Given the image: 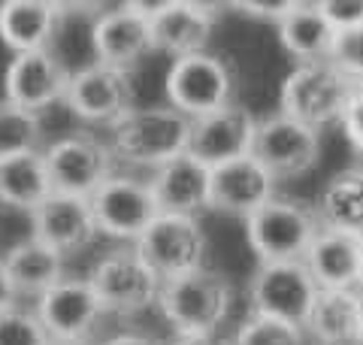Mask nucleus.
Returning a JSON list of instances; mask_svg holds the SVG:
<instances>
[{"label": "nucleus", "instance_id": "obj_25", "mask_svg": "<svg viewBox=\"0 0 363 345\" xmlns=\"http://www.w3.org/2000/svg\"><path fill=\"white\" fill-rule=\"evenodd\" d=\"M279 43L297 64H321L330 55L336 31L318 13V4H294V9L276 25Z\"/></svg>", "mask_w": 363, "mask_h": 345}, {"label": "nucleus", "instance_id": "obj_35", "mask_svg": "<svg viewBox=\"0 0 363 345\" xmlns=\"http://www.w3.org/2000/svg\"><path fill=\"white\" fill-rule=\"evenodd\" d=\"M13 306H18V294H16L13 279H9V273L4 267V255H0V312L13 309Z\"/></svg>", "mask_w": 363, "mask_h": 345}, {"label": "nucleus", "instance_id": "obj_24", "mask_svg": "<svg viewBox=\"0 0 363 345\" xmlns=\"http://www.w3.org/2000/svg\"><path fill=\"white\" fill-rule=\"evenodd\" d=\"M4 267L21 300V297H40L52 285H58L67 275V258L45 243H40L37 236H28V239H18L4 255Z\"/></svg>", "mask_w": 363, "mask_h": 345}, {"label": "nucleus", "instance_id": "obj_12", "mask_svg": "<svg viewBox=\"0 0 363 345\" xmlns=\"http://www.w3.org/2000/svg\"><path fill=\"white\" fill-rule=\"evenodd\" d=\"M64 103L88 124H118L124 115L136 106L133 73L118 67L91 61L82 70H76L67 85Z\"/></svg>", "mask_w": 363, "mask_h": 345}, {"label": "nucleus", "instance_id": "obj_19", "mask_svg": "<svg viewBox=\"0 0 363 345\" xmlns=\"http://www.w3.org/2000/svg\"><path fill=\"white\" fill-rule=\"evenodd\" d=\"M303 263L321 291L360 288L363 279V236L354 230L321 227L306 248Z\"/></svg>", "mask_w": 363, "mask_h": 345}, {"label": "nucleus", "instance_id": "obj_27", "mask_svg": "<svg viewBox=\"0 0 363 345\" xmlns=\"http://www.w3.org/2000/svg\"><path fill=\"white\" fill-rule=\"evenodd\" d=\"M315 215L321 227L336 230H354L360 234L363 227V172L360 167H348L342 172L330 176V182L318 194Z\"/></svg>", "mask_w": 363, "mask_h": 345}, {"label": "nucleus", "instance_id": "obj_21", "mask_svg": "<svg viewBox=\"0 0 363 345\" xmlns=\"http://www.w3.org/2000/svg\"><path fill=\"white\" fill-rule=\"evenodd\" d=\"M91 49H94V61L133 73V67L149 52H155L152 25L121 4L97 16L91 28Z\"/></svg>", "mask_w": 363, "mask_h": 345}, {"label": "nucleus", "instance_id": "obj_3", "mask_svg": "<svg viewBox=\"0 0 363 345\" xmlns=\"http://www.w3.org/2000/svg\"><path fill=\"white\" fill-rule=\"evenodd\" d=\"M167 106H173L185 119H203L236 103L240 73L236 64L224 52H197L188 58H176L167 70Z\"/></svg>", "mask_w": 363, "mask_h": 345}, {"label": "nucleus", "instance_id": "obj_22", "mask_svg": "<svg viewBox=\"0 0 363 345\" xmlns=\"http://www.w3.org/2000/svg\"><path fill=\"white\" fill-rule=\"evenodd\" d=\"M64 4L55 0H4L0 4V40L16 55L49 49L64 21Z\"/></svg>", "mask_w": 363, "mask_h": 345}, {"label": "nucleus", "instance_id": "obj_10", "mask_svg": "<svg viewBox=\"0 0 363 345\" xmlns=\"http://www.w3.org/2000/svg\"><path fill=\"white\" fill-rule=\"evenodd\" d=\"M88 203L97 221V234L128 246H133L145 234V227L161 215L149 182L136 176H121V172H112L88 197Z\"/></svg>", "mask_w": 363, "mask_h": 345}, {"label": "nucleus", "instance_id": "obj_28", "mask_svg": "<svg viewBox=\"0 0 363 345\" xmlns=\"http://www.w3.org/2000/svg\"><path fill=\"white\" fill-rule=\"evenodd\" d=\"M43 148H45L43 115L21 109L9 100H0V160L25 152H43Z\"/></svg>", "mask_w": 363, "mask_h": 345}, {"label": "nucleus", "instance_id": "obj_8", "mask_svg": "<svg viewBox=\"0 0 363 345\" xmlns=\"http://www.w3.org/2000/svg\"><path fill=\"white\" fill-rule=\"evenodd\" d=\"M88 282L104 303L106 315H140L152 309L161 291V275L140 258L133 246H124L104 255L91 270Z\"/></svg>", "mask_w": 363, "mask_h": 345}, {"label": "nucleus", "instance_id": "obj_29", "mask_svg": "<svg viewBox=\"0 0 363 345\" xmlns=\"http://www.w3.org/2000/svg\"><path fill=\"white\" fill-rule=\"evenodd\" d=\"M230 345H306V333L297 324L248 312V318L233 333Z\"/></svg>", "mask_w": 363, "mask_h": 345}, {"label": "nucleus", "instance_id": "obj_13", "mask_svg": "<svg viewBox=\"0 0 363 345\" xmlns=\"http://www.w3.org/2000/svg\"><path fill=\"white\" fill-rule=\"evenodd\" d=\"M33 312L49 333V339L61 342H91L100 321L106 318L94 285L88 279H70V275H64L58 285L40 294Z\"/></svg>", "mask_w": 363, "mask_h": 345}, {"label": "nucleus", "instance_id": "obj_7", "mask_svg": "<svg viewBox=\"0 0 363 345\" xmlns=\"http://www.w3.org/2000/svg\"><path fill=\"white\" fill-rule=\"evenodd\" d=\"M45 167H49L52 191L70 194V197H91L104 182L116 172V155L109 143L94 133L76 131L55 140L43 148Z\"/></svg>", "mask_w": 363, "mask_h": 345}, {"label": "nucleus", "instance_id": "obj_38", "mask_svg": "<svg viewBox=\"0 0 363 345\" xmlns=\"http://www.w3.org/2000/svg\"><path fill=\"white\" fill-rule=\"evenodd\" d=\"M49 345H94V342H61V339H52Z\"/></svg>", "mask_w": 363, "mask_h": 345}, {"label": "nucleus", "instance_id": "obj_4", "mask_svg": "<svg viewBox=\"0 0 363 345\" xmlns=\"http://www.w3.org/2000/svg\"><path fill=\"white\" fill-rule=\"evenodd\" d=\"M242 224L248 248L257 255V263L303 261L306 248L312 246L315 234L321 230L312 203L297 197H281V194H276L260 209H255Z\"/></svg>", "mask_w": 363, "mask_h": 345}, {"label": "nucleus", "instance_id": "obj_30", "mask_svg": "<svg viewBox=\"0 0 363 345\" xmlns=\"http://www.w3.org/2000/svg\"><path fill=\"white\" fill-rule=\"evenodd\" d=\"M49 333L33 309L13 306L0 312V345H49Z\"/></svg>", "mask_w": 363, "mask_h": 345}, {"label": "nucleus", "instance_id": "obj_31", "mask_svg": "<svg viewBox=\"0 0 363 345\" xmlns=\"http://www.w3.org/2000/svg\"><path fill=\"white\" fill-rule=\"evenodd\" d=\"M327 64L339 70L345 79L363 82V31H342L336 33V40L327 55Z\"/></svg>", "mask_w": 363, "mask_h": 345}, {"label": "nucleus", "instance_id": "obj_32", "mask_svg": "<svg viewBox=\"0 0 363 345\" xmlns=\"http://www.w3.org/2000/svg\"><path fill=\"white\" fill-rule=\"evenodd\" d=\"M318 13L336 33L342 31H363V4L360 0H315Z\"/></svg>", "mask_w": 363, "mask_h": 345}, {"label": "nucleus", "instance_id": "obj_5", "mask_svg": "<svg viewBox=\"0 0 363 345\" xmlns=\"http://www.w3.org/2000/svg\"><path fill=\"white\" fill-rule=\"evenodd\" d=\"M363 82L345 79L339 70H333L327 61L321 64H297L281 79L279 91V112L288 119H297L309 128L324 131L327 124L339 119V112L348 103Z\"/></svg>", "mask_w": 363, "mask_h": 345}, {"label": "nucleus", "instance_id": "obj_18", "mask_svg": "<svg viewBox=\"0 0 363 345\" xmlns=\"http://www.w3.org/2000/svg\"><path fill=\"white\" fill-rule=\"evenodd\" d=\"M30 236L55 248L58 255L70 258L76 251L88 248L97 234V221L85 197H70V194L52 191L37 209L30 212Z\"/></svg>", "mask_w": 363, "mask_h": 345}, {"label": "nucleus", "instance_id": "obj_9", "mask_svg": "<svg viewBox=\"0 0 363 345\" xmlns=\"http://www.w3.org/2000/svg\"><path fill=\"white\" fill-rule=\"evenodd\" d=\"M133 248L140 258L161 275V282L176 279L182 273H191L197 267H206L209 255V236L203 230L200 218L185 215H157L145 227V234L136 239Z\"/></svg>", "mask_w": 363, "mask_h": 345}, {"label": "nucleus", "instance_id": "obj_20", "mask_svg": "<svg viewBox=\"0 0 363 345\" xmlns=\"http://www.w3.org/2000/svg\"><path fill=\"white\" fill-rule=\"evenodd\" d=\"M209 179H212V170L194 155L185 152L161 164L157 170H152L149 188L155 194L157 209L164 215L200 218L209 209Z\"/></svg>", "mask_w": 363, "mask_h": 345}, {"label": "nucleus", "instance_id": "obj_6", "mask_svg": "<svg viewBox=\"0 0 363 345\" xmlns=\"http://www.w3.org/2000/svg\"><path fill=\"white\" fill-rule=\"evenodd\" d=\"M321 294L303 261H267L248 279V303L255 315L279 318L303 327Z\"/></svg>", "mask_w": 363, "mask_h": 345}, {"label": "nucleus", "instance_id": "obj_14", "mask_svg": "<svg viewBox=\"0 0 363 345\" xmlns=\"http://www.w3.org/2000/svg\"><path fill=\"white\" fill-rule=\"evenodd\" d=\"M255 128H257V115L236 100L218 112H209L203 119L191 121L188 155L203 160L209 170L242 155H252Z\"/></svg>", "mask_w": 363, "mask_h": 345}, {"label": "nucleus", "instance_id": "obj_37", "mask_svg": "<svg viewBox=\"0 0 363 345\" xmlns=\"http://www.w3.org/2000/svg\"><path fill=\"white\" fill-rule=\"evenodd\" d=\"M173 345H230V339L218 336V333H209V336H176Z\"/></svg>", "mask_w": 363, "mask_h": 345}, {"label": "nucleus", "instance_id": "obj_23", "mask_svg": "<svg viewBox=\"0 0 363 345\" xmlns=\"http://www.w3.org/2000/svg\"><path fill=\"white\" fill-rule=\"evenodd\" d=\"M303 333L318 345H360L363 336V297L360 288L321 291Z\"/></svg>", "mask_w": 363, "mask_h": 345}, {"label": "nucleus", "instance_id": "obj_36", "mask_svg": "<svg viewBox=\"0 0 363 345\" xmlns=\"http://www.w3.org/2000/svg\"><path fill=\"white\" fill-rule=\"evenodd\" d=\"M100 345H157V342L143 336V333H118V336H112V339L100 342Z\"/></svg>", "mask_w": 363, "mask_h": 345}, {"label": "nucleus", "instance_id": "obj_17", "mask_svg": "<svg viewBox=\"0 0 363 345\" xmlns=\"http://www.w3.org/2000/svg\"><path fill=\"white\" fill-rule=\"evenodd\" d=\"M276 194H279V182L272 179V172L255 155H242L212 170L209 209L245 221L248 215L260 209L267 200H272Z\"/></svg>", "mask_w": 363, "mask_h": 345}, {"label": "nucleus", "instance_id": "obj_2", "mask_svg": "<svg viewBox=\"0 0 363 345\" xmlns=\"http://www.w3.org/2000/svg\"><path fill=\"white\" fill-rule=\"evenodd\" d=\"M109 148L116 160L130 167L157 170L167 160L188 152L191 119L173 106H133L118 124H112Z\"/></svg>", "mask_w": 363, "mask_h": 345}, {"label": "nucleus", "instance_id": "obj_34", "mask_svg": "<svg viewBox=\"0 0 363 345\" xmlns=\"http://www.w3.org/2000/svg\"><path fill=\"white\" fill-rule=\"evenodd\" d=\"M294 4H297V0H242V4H233V9L245 18L279 25V21L294 9Z\"/></svg>", "mask_w": 363, "mask_h": 345}, {"label": "nucleus", "instance_id": "obj_16", "mask_svg": "<svg viewBox=\"0 0 363 345\" xmlns=\"http://www.w3.org/2000/svg\"><path fill=\"white\" fill-rule=\"evenodd\" d=\"M70 76L73 73L52 49L16 55L4 73V100L43 115V109L64 100Z\"/></svg>", "mask_w": 363, "mask_h": 345}, {"label": "nucleus", "instance_id": "obj_11", "mask_svg": "<svg viewBox=\"0 0 363 345\" xmlns=\"http://www.w3.org/2000/svg\"><path fill=\"white\" fill-rule=\"evenodd\" d=\"M252 155L272 172L276 182L306 176L321 158V131L272 112L267 119H257Z\"/></svg>", "mask_w": 363, "mask_h": 345}, {"label": "nucleus", "instance_id": "obj_33", "mask_svg": "<svg viewBox=\"0 0 363 345\" xmlns=\"http://www.w3.org/2000/svg\"><path fill=\"white\" fill-rule=\"evenodd\" d=\"M336 124L342 128L345 133V143L351 148V155H360L363 152V85L354 91V94L348 97V103L342 106V112H339Z\"/></svg>", "mask_w": 363, "mask_h": 345}, {"label": "nucleus", "instance_id": "obj_26", "mask_svg": "<svg viewBox=\"0 0 363 345\" xmlns=\"http://www.w3.org/2000/svg\"><path fill=\"white\" fill-rule=\"evenodd\" d=\"M49 194L52 179L43 152H25L0 160V206L30 215Z\"/></svg>", "mask_w": 363, "mask_h": 345}, {"label": "nucleus", "instance_id": "obj_1", "mask_svg": "<svg viewBox=\"0 0 363 345\" xmlns=\"http://www.w3.org/2000/svg\"><path fill=\"white\" fill-rule=\"evenodd\" d=\"M236 303V288L221 270L197 267L176 279L161 282L155 306L176 336H209L218 333Z\"/></svg>", "mask_w": 363, "mask_h": 345}, {"label": "nucleus", "instance_id": "obj_15", "mask_svg": "<svg viewBox=\"0 0 363 345\" xmlns=\"http://www.w3.org/2000/svg\"><path fill=\"white\" fill-rule=\"evenodd\" d=\"M221 4H200V0H167V6L152 18V45L155 52L188 58L206 52L212 45L215 28L221 21Z\"/></svg>", "mask_w": 363, "mask_h": 345}]
</instances>
